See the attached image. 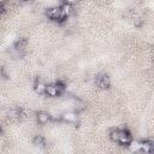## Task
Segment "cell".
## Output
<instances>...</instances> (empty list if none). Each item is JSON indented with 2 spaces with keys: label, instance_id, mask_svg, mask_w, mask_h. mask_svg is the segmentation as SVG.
I'll return each mask as SVG.
<instances>
[{
  "label": "cell",
  "instance_id": "cell-3",
  "mask_svg": "<svg viewBox=\"0 0 154 154\" xmlns=\"http://www.w3.org/2000/svg\"><path fill=\"white\" fill-rule=\"evenodd\" d=\"M95 84L101 89H108L111 87V79L106 73H99L95 78Z\"/></svg>",
  "mask_w": 154,
  "mask_h": 154
},
{
  "label": "cell",
  "instance_id": "cell-18",
  "mask_svg": "<svg viewBox=\"0 0 154 154\" xmlns=\"http://www.w3.org/2000/svg\"><path fill=\"white\" fill-rule=\"evenodd\" d=\"M1 132H2V129H1V128H0V134H1Z\"/></svg>",
  "mask_w": 154,
  "mask_h": 154
},
{
  "label": "cell",
  "instance_id": "cell-7",
  "mask_svg": "<svg viewBox=\"0 0 154 154\" xmlns=\"http://www.w3.org/2000/svg\"><path fill=\"white\" fill-rule=\"evenodd\" d=\"M60 10H61L63 16H64L66 19H67V17H70V16L72 14V11H73L72 5H70V4H67V2H63V5L60 6Z\"/></svg>",
  "mask_w": 154,
  "mask_h": 154
},
{
  "label": "cell",
  "instance_id": "cell-4",
  "mask_svg": "<svg viewBox=\"0 0 154 154\" xmlns=\"http://www.w3.org/2000/svg\"><path fill=\"white\" fill-rule=\"evenodd\" d=\"M153 142L149 140H144L138 143V150L144 152V153H152L153 152Z\"/></svg>",
  "mask_w": 154,
  "mask_h": 154
},
{
  "label": "cell",
  "instance_id": "cell-14",
  "mask_svg": "<svg viewBox=\"0 0 154 154\" xmlns=\"http://www.w3.org/2000/svg\"><path fill=\"white\" fill-rule=\"evenodd\" d=\"M109 138H111L113 142H118V129H113V130L109 132Z\"/></svg>",
  "mask_w": 154,
  "mask_h": 154
},
{
  "label": "cell",
  "instance_id": "cell-13",
  "mask_svg": "<svg viewBox=\"0 0 154 154\" xmlns=\"http://www.w3.org/2000/svg\"><path fill=\"white\" fill-rule=\"evenodd\" d=\"M54 84H55L57 90H58V96L61 95V94H64V91L66 90V84H65L64 82H61V81H58V82L54 83Z\"/></svg>",
  "mask_w": 154,
  "mask_h": 154
},
{
  "label": "cell",
  "instance_id": "cell-6",
  "mask_svg": "<svg viewBox=\"0 0 154 154\" xmlns=\"http://www.w3.org/2000/svg\"><path fill=\"white\" fill-rule=\"evenodd\" d=\"M36 119H37V122H38L40 124L45 125V124H47L48 122H51V114H48L47 112L41 111V112H38V113L36 114Z\"/></svg>",
  "mask_w": 154,
  "mask_h": 154
},
{
  "label": "cell",
  "instance_id": "cell-10",
  "mask_svg": "<svg viewBox=\"0 0 154 154\" xmlns=\"http://www.w3.org/2000/svg\"><path fill=\"white\" fill-rule=\"evenodd\" d=\"M26 43H28V40L26 38H19V40H17L16 42H14V49L16 51H18V52H20V51H23L25 47H26Z\"/></svg>",
  "mask_w": 154,
  "mask_h": 154
},
{
  "label": "cell",
  "instance_id": "cell-19",
  "mask_svg": "<svg viewBox=\"0 0 154 154\" xmlns=\"http://www.w3.org/2000/svg\"><path fill=\"white\" fill-rule=\"evenodd\" d=\"M23 1H28V0H23Z\"/></svg>",
  "mask_w": 154,
  "mask_h": 154
},
{
  "label": "cell",
  "instance_id": "cell-5",
  "mask_svg": "<svg viewBox=\"0 0 154 154\" xmlns=\"http://www.w3.org/2000/svg\"><path fill=\"white\" fill-rule=\"evenodd\" d=\"M77 119H78L77 112H65L61 114V120L66 123H75L77 122Z\"/></svg>",
  "mask_w": 154,
  "mask_h": 154
},
{
  "label": "cell",
  "instance_id": "cell-15",
  "mask_svg": "<svg viewBox=\"0 0 154 154\" xmlns=\"http://www.w3.org/2000/svg\"><path fill=\"white\" fill-rule=\"evenodd\" d=\"M142 24H143V18H142V17H135V18H134V25H135L136 28L142 26Z\"/></svg>",
  "mask_w": 154,
  "mask_h": 154
},
{
  "label": "cell",
  "instance_id": "cell-11",
  "mask_svg": "<svg viewBox=\"0 0 154 154\" xmlns=\"http://www.w3.org/2000/svg\"><path fill=\"white\" fill-rule=\"evenodd\" d=\"M32 144L34 146H36V147H45L46 146V141H45V138H43V136H41V135H36L34 138H32Z\"/></svg>",
  "mask_w": 154,
  "mask_h": 154
},
{
  "label": "cell",
  "instance_id": "cell-12",
  "mask_svg": "<svg viewBox=\"0 0 154 154\" xmlns=\"http://www.w3.org/2000/svg\"><path fill=\"white\" fill-rule=\"evenodd\" d=\"M7 114H8V117L11 119H17V118H19L22 116V111L18 109V108H13V109H10Z\"/></svg>",
  "mask_w": 154,
  "mask_h": 154
},
{
  "label": "cell",
  "instance_id": "cell-2",
  "mask_svg": "<svg viewBox=\"0 0 154 154\" xmlns=\"http://www.w3.org/2000/svg\"><path fill=\"white\" fill-rule=\"evenodd\" d=\"M132 142V135L126 129H118V142L122 146H129Z\"/></svg>",
  "mask_w": 154,
  "mask_h": 154
},
{
  "label": "cell",
  "instance_id": "cell-8",
  "mask_svg": "<svg viewBox=\"0 0 154 154\" xmlns=\"http://www.w3.org/2000/svg\"><path fill=\"white\" fill-rule=\"evenodd\" d=\"M34 89H35L36 94H38V95L45 94V91H46V83L42 82V81H36L35 85H34Z\"/></svg>",
  "mask_w": 154,
  "mask_h": 154
},
{
  "label": "cell",
  "instance_id": "cell-9",
  "mask_svg": "<svg viewBox=\"0 0 154 154\" xmlns=\"http://www.w3.org/2000/svg\"><path fill=\"white\" fill-rule=\"evenodd\" d=\"M48 96L51 97H55L58 96V90H57V87L55 84H46V91H45Z\"/></svg>",
  "mask_w": 154,
  "mask_h": 154
},
{
  "label": "cell",
  "instance_id": "cell-17",
  "mask_svg": "<svg viewBox=\"0 0 154 154\" xmlns=\"http://www.w3.org/2000/svg\"><path fill=\"white\" fill-rule=\"evenodd\" d=\"M79 0H64V2H67L70 5H73V4H77Z\"/></svg>",
  "mask_w": 154,
  "mask_h": 154
},
{
  "label": "cell",
  "instance_id": "cell-1",
  "mask_svg": "<svg viewBox=\"0 0 154 154\" xmlns=\"http://www.w3.org/2000/svg\"><path fill=\"white\" fill-rule=\"evenodd\" d=\"M46 14L49 19L52 20H55L58 23H63L66 20V18L63 16L61 13V10H60V6H55V7H51L46 11Z\"/></svg>",
  "mask_w": 154,
  "mask_h": 154
},
{
  "label": "cell",
  "instance_id": "cell-16",
  "mask_svg": "<svg viewBox=\"0 0 154 154\" xmlns=\"http://www.w3.org/2000/svg\"><path fill=\"white\" fill-rule=\"evenodd\" d=\"M6 10H7L6 2H1V4H0V13H4V12H6Z\"/></svg>",
  "mask_w": 154,
  "mask_h": 154
}]
</instances>
